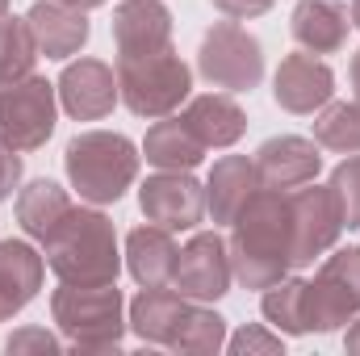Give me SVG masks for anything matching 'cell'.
<instances>
[{
  "mask_svg": "<svg viewBox=\"0 0 360 356\" xmlns=\"http://www.w3.org/2000/svg\"><path fill=\"white\" fill-rule=\"evenodd\" d=\"M231 268L243 289H269L293 272V210L289 193L281 189H256L252 201L231 222Z\"/></svg>",
  "mask_w": 360,
  "mask_h": 356,
  "instance_id": "obj_1",
  "label": "cell"
},
{
  "mask_svg": "<svg viewBox=\"0 0 360 356\" xmlns=\"http://www.w3.org/2000/svg\"><path fill=\"white\" fill-rule=\"evenodd\" d=\"M42 252H46V268L68 285H109L122 272L113 222L101 210H84V205H72L63 214V222L42 239Z\"/></svg>",
  "mask_w": 360,
  "mask_h": 356,
  "instance_id": "obj_2",
  "label": "cell"
},
{
  "mask_svg": "<svg viewBox=\"0 0 360 356\" xmlns=\"http://www.w3.org/2000/svg\"><path fill=\"white\" fill-rule=\"evenodd\" d=\"M63 168H68L72 189L80 193V201L113 205L139 180V147L113 130H84L68 143Z\"/></svg>",
  "mask_w": 360,
  "mask_h": 356,
  "instance_id": "obj_3",
  "label": "cell"
},
{
  "mask_svg": "<svg viewBox=\"0 0 360 356\" xmlns=\"http://www.w3.org/2000/svg\"><path fill=\"white\" fill-rule=\"evenodd\" d=\"M51 314L76 352H117L126 336V302L117 281L109 285H59L51 293Z\"/></svg>",
  "mask_w": 360,
  "mask_h": 356,
  "instance_id": "obj_4",
  "label": "cell"
},
{
  "mask_svg": "<svg viewBox=\"0 0 360 356\" xmlns=\"http://www.w3.org/2000/svg\"><path fill=\"white\" fill-rule=\"evenodd\" d=\"M117 92L134 117L160 122L188 101L193 72L172 46L151 55H117Z\"/></svg>",
  "mask_w": 360,
  "mask_h": 356,
  "instance_id": "obj_5",
  "label": "cell"
},
{
  "mask_svg": "<svg viewBox=\"0 0 360 356\" xmlns=\"http://www.w3.org/2000/svg\"><path fill=\"white\" fill-rule=\"evenodd\" d=\"M360 314V248H340L335 256H327L323 268L314 272V281H306L302 289V319L306 331H340L344 323H352Z\"/></svg>",
  "mask_w": 360,
  "mask_h": 356,
  "instance_id": "obj_6",
  "label": "cell"
},
{
  "mask_svg": "<svg viewBox=\"0 0 360 356\" xmlns=\"http://www.w3.org/2000/svg\"><path fill=\"white\" fill-rule=\"evenodd\" d=\"M197 72L210 89L252 92L264 80V46L256 34H248L235 21H218L205 30L197 51Z\"/></svg>",
  "mask_w": 360,
  "mask_h": 356,
  "instance_id": "obj_7",
  "label": "cell"
},
{
  "mask_svg": "<svg viewBox=\"0 0 360 356\" xmlns=\"http://www.w3.org/2000/svg\"><path fill=\"white\" fill-rule=\"evenodd\" d=\"M55 84L46 76H25L0 89V143L13 151H38L55 134Z\"/></svg>",
  "mask_w": 360,
  "mask_h": 356,
  "instance_id": "obj_8",
  "label": "cell"
},
{
  "mask_svg": "<svg viewBox=\"0 0 360 356\" xmlns=\"http://www.w3.org/2000/svg\"><path fill=\"white\" fill-rule=\"evenodd\" d=\"M289 210H293V265L306 268L335 248L344 231V214L331 184H314V180L302 189H289Z\"/></svg>",
  "mask_w": 360,
  "mask_h": 356,
  "instance_id": "obj_9",
  "label": "cell"
},
{
  "mask_svg": "<svg viewBox=\"0 0 360 356\" xmlns=\"http://www.w3.org/2000/svg\"><path fill=\"white\" fill-rule=\"evenodd\" d=\"M235 281L231 268V243L218 231H201L193 235L176 256V272H172V289L188 302H218L226 298Z\"/></svg>",
  "mask_w": 360,
  "mask_h": 356,
  "instance_id": "obj_10",
  "label": "cell"
},
{
  "mask_svg": "<svg viewBox=\"0 0 360 356\" xmlns=\"http://www.w3.org/2000/svg\"><path fill=\"white\" fill-rule=\"evenodd\" d=\"M139 210L147 222L172 235L197 231V222L205 218V184H197L188 172H155L139 184Z\"/></svg>",
  "mask_w": 360,
  "mask_h": 356,
  "instance_id": "obj_11",
  "label": "cell"
},
{
  "mask_svg": "<svg viewBox=\"0 0 360 356\" xmlns=\"http://www.w3.org/2000/svg\"><path fill=\"white\" fill-rule=\"evenodd\" d=\"M55 89H59L63 109H68L76 122H101V117H109L113 105L122 101V92H117V72H113L109 63H101V59H76V63H68Z\"/></svg>",
  "mask_w": 360,
  "mask_h": 356,
  "instance_id": "obj_12",
  "label": "cell"
},
{
  "mask_svg": "<svg viewBox=\"0 0 360 356\" xmlns=\"http://www.w3.org/2000/svg\"><path fill=\"white\" fill-rule=\"evenodd\" d=\"M272 96L289 113H319L335 96V72L323 59H314L310 51L285 55L272 76Z\"/></svg>",
  "mask_w": 360,
  "mask_h": 356,
  "instance_id": "obj_13",
  "label": "cell"
},
{
  "mask_svg": "<svg viewBox=\"0 0 360 356\" xmlns=\"http://www.w3.org/2000/svg\"><path fill=\"white\" fill-rule=\"evenodd\" d=\"M323 168V155H319V143L314 139H297V134H281L269 139L260 151H256V172L264 189H302L319 177Z\"/></svg>",
  "mask_w": 360,
  "mask_h": 356,
  "instance_id": "obj_14",
  "label": "cell"
},
{
  "mask_svg": "<svg viewBox=\"0 0 360 356\" xmlns=\"http://www.w3.org/2000/svg\"><path fill=\"white\" fill-rule=\"evenodd\" d=\"M117 55H151L172 46V13L164 0H122L113 8Z\"/></svg>",
  "mask_w": 360,
  "mask_h": 356,
  "instance_id": "obj_15",
  "label": "cell"
},
{
  "mask_svg": "<svg viewBox=\"0 0 360 356\" xmlns=\"http://www.w3.org/2000/svg\"><path fill=\"white\" fill-rule=\"evenodd\" d=\"M289 30L297 38L302 51L310 55H335L348 46V30H352V13L348 0H297Z\"/></svg>",
  "mask_w": 360,
  "mask_h": 356,
  "instance_id": "obj_16",
  "label": "cell"
},
{
  "mask_svg": "<svg viewBox=\"0 0 360 356\" xmlns=\"http://www.w3.org/2000/svg\"><path fill=\"white\" fill-rule=\"evenodd\" d=\"M256 189H260L256 160H248V155H222V160H214V168L205 177V214L218 227H231L239 218V210L252 201Z\"/></svg>",
  "mask_w": 360,
  "mask_h": 356,
  "instance_id": "obj_17",
  "label": "cell"
},
{
  "mask_svg": "<svg viewBox=\"0 0 360 356\" xmlns=\"http://www.w3.org/2000/svg\"><path fill=\"white\" fill-rule=\"evenodd\" d=\"M46 276V256H38L25 239H4L0 243V323L21 314Z\"/></svg>",
  "mask_w": 360,
  "mask_h": 356,
  "instance_id": "obj_18",
  "label": "cell"
},
{
  "mask_svg": "<svg viewBox=\"0 0 360 356\" xmlns=\"http://www.w3.org/2000/svg\"><path fill=\"white\" fill-rule=\"evenodd\" d=\"M25 21H30L34 42H38V51L46 59H72V55H80L84 42H89V34H92L89 17L80 8L59 4V0H38L25 13Z\"/></svg>",
  "mask_w": 360,
  "mask_h": 356,
  "instance_id": "obj_19",
  "label": "cell"
},
{
  "mask_svg": "<svg viewBox=\"0 0 360 356\" xmlns=\"http://www.w3.org/2000/svg\"><path fill=\"white\" fill-rule=\"evenodd\" d=\"M184 126L197 134V143L210 151V147H235L248 130V113L239 109L235 96L226 92H201L184 105Z\"/></svg>",
  "mask_w": 360,
  "mask_h": 356,
  "instance_id": "obj_20",
  "label": "cell"
},
{
  "mask_svg": "<svg viewBox=\"0 0 360 356\" xmlns=\"http://www.w3.org/2000/svg\"><path fill=\"white\" fill-rule=\"evenodd\" d=\"M176 239L172 231L147 222V227H134L126 235V268L130 276L143 285V289H160V285H172V272H176Z\"/></svg>",
  "mask_w": 360,
  "mask_h": 356,
  "instance_id": "obj_21",
  "label": "cell"
},
{
  "mask_svg": "<svg viewBox=\"0 0 360 356\" xmlns=\"http://www.w3.org/2000/svg\"><path fill=\"white\" fill-rule=\"evenodd\" d=\"M143 155H147V164L160 168V172H193V168L205 160V147H201L197 134L184 126V117L168 113V117H160V122L147 130Z\"/></svg>",
  "mask_w": 360,
  "mask_h": 356,
  "instance_id": "obj_22",
  "label": "cell"
},
{
  "mask_svg": "<svg viewBox=\"0 0 360 356\" xmlns=\"http://www.w3.org/2000/svg\"><path fill=\"white\" fill-rule=\"evenodd\" d=\"M188 298H180L172 285H160V289H143L134 302H130V331L143 340V344H155V348H168L172 344V331H176L180 314H184Z\"/></svg>",
  "mask_w": 360,
  "mask_h": 356,
  "instance_id": "obj_23",
  "label": "cell"
},
{
  "mask_svg": "<svg viewBox=\"0 0 360 356\" xmlns=\"http://www.w3.org/2000/svg\"><path fill=\"white\" fill-rule=\"evenodd\" d=\"M76 201L68 197V189L63 184H55V180H30L21 193H17V222H21V231L30 235V239H46L59 222H63V214L72 210Z\"/></svg>",
  "mask_w": 360,
  "mask_h": 356,
  "instance_id": "obj_24",
  "label": "cell"
},
{
  "mask_svg": "<svg viewBox=\"0 0 360 356\" xmlns=\"http://www.w3.org/2000/svg\"><path fill=\"white\" fill-rule=\"evenodd\" d=\"M172 352H188V356H210L226 348V319L218 310H210L205 302H188L180 314L176 331H172Z\"/></svg>",
  "mask_w": 360,
  "mask_h": 356,
  "instance_id": "obj_25",
  "label": "cell"
},
{
  "mask_svg": "<svg viewBox=\"0 0 360 356\" xmlns=\"http://www.w3.org/2000/svg\"><path fill=\"white\" fill-rule=\"evenodd\" d=\"M38 42H34V30L25 17H0V89L4 84H17L25 76H34V63H38Z\"/></svg>",
  "mask_w": 360,
  "mask_h": 356,
  "instance_id": "obj_26",
  "label": "cell"
},
{
  "mask_svg": "<svg viewBox=\"0 0 360 356\" xmlns=\"http://www.w3.org/2000/svg\"><path fill=\"white\" fill-rule=\"evenodd\" d=\"M314 143L340 155L360 151V101H327L314 117Z\"/></svg>",
  "mask_w": 360,
  "mask_h": 356,
  "instance_id": "obj_27",
  "label": "cell"
},
{
  "mask_svg": "<svg viewBox=\"0 0 360 356\" xmlns=\"http://www.w3.org/2000/svg\"><path fill=\"white\" fill-rule=\"evenodd\" d=\"M302 289H306V281H302V276H285V281L269 285V289H264V298H260L264 319H269L281 336H306V319H302Z\"/></svg>",
  "mask_w": 360,
  "mask_h": 356,
  "instance_id": "obj_28",
  "label": "cell"
},
{
  "mask_svg": "<svg viewBox=\"0 0 360 356\" xmlns=\"http://www.w3.org/2000/svg\"><path fill=\"white\" fill-rule=\"evenodd\" d=\"M331 193H335V201H340V214H344V227L348 231H356L360 227V151L356 155H348L335 172H331Z\"/></svg>",
  "mask_w": 360,
  "mask_h": 356,
  "instance_id": "obj_29",
  "label": "cell"
},
{
  "mask_svg": "<svg viewBox=\"0 0 360 356\" xmlns=\"http://www.w3.org/2000/svg\"><path fill=\"white\" fill-rule=\"evenodd\" d=\"M226 352H235V356H252V352L276 356V352H285V340H281V331H264V327H239V331L226 340Z\"/></svg>",
  "mask_w": 360,
  "mask_h": 356,
  "instance_id": "obj_30",
  "label": "cell"
},
{
  "mask_svg": "<svg viewBox=\"0 0 360 356\" xmlns=\"http://www.w3.org/2000/svg\"><path fill=\"white\" fill-rule=\"evenodd\" d=\"M4 352L8 356H21V352H42V356H55L63 352V344L46 331V327H21L4 340Z\"/></svg>",
  "mask_w": 360,
  "mask_h": 356,
  "instance_id": "obj_31",
  "label": "cell"
},
{
  "mask_svg": "<svg viewBox=\"0 0 360 356\" xmlns=\"http://www.w3.org/2000/svg\"><path fill=\"white\" fill-rule=\"evenodd\" d=\"M226 21H252V17H264L276 0H210Z\"/></svg>",
  "mask_w": 360,
  "mask_h": 356,
  "instance_id": "obj_32",
  "label": "cell"
},
{
  "mask_svg": "<svg viewBox=\"0 0 360 356\" xmlns=\"http://www.w3.org/2000/svg\"><path fill=\"white\" fill-rule=\"evenodd\" d=\"M21 172H25L21 151H13V147H4V143H0V201H8V197H13V189L21 184Z\"/></svg>",
  "mask_w": 360,
  "mask_h": 356,
  "instance_id": "obj_33",
  "label": "cell"
},
{
  "mask_svg": "<svg viewBox=\"0 0 360 356\" xmlns=\"http://www.w3.org/2000/svg\"><path fill=\"white\" fill-rule=\"evenodd\" d=\"M344 348L352 356H360V314L352 319V327H348V336H344Z\"/></svg>",
  "mask_w": 360,
  "mask_h": 356,
  "instance_id": "obj_34",
  "label": "cell"
},
{
  "mask_svg": "<svg viewBox=\"0 0 360 356\" xmlns=\"http://www.w3.org/2000/svg\"><path fill=\"white\" fill-rule=\"evenodd\" d=\"M348 80H352V92H356V101H360V51L352 55V63H348Z\"/></svg>",
  "mask_w": 360,
  "mask_h": 356,
  "instance_id": "obj_35",
  "label": "cell"
},
{
  "mask_svg": "<svg viewBox=\"0 0 360 356\" xmlns=\"http://www.w3.org/2000/svg\"><path fill=\"white\" fill-rule=\"evenodd\" d=\"M59 4H68V8H80V13H89V8L105 4V0H59Z\"/></svg>",
  "mask_w": 360,
  "mask_h": 356,
  "instance_id": "obj_36",
  "label": "cell"
},
{
  "mask_svg": "<svg viewBox=\"0 0 360 356\" xmlns=\"http://www.w3.org/2000/svg\"><path fill=\"white\" fill-rule=\"evenodd\" d=\"M348 13H352V25L360 30V0H352V4H348Z\"/></svg>",
  "mask_w": 360,
  "mask_h": 356,
  "instance_id": "obj_37",
  "label": "cell"
},
{
  "mask_svg": "<svg viewBox=\"0 0 360 356\" xmlns=\"http://www.w3.org/2000/svg\"><path fill=\"white\" fill-rule=\"evenodd\" d=\"M4 13H8V0H0V17H4Z\"/></svg>",
  "mask_w": 360,
  "mask_h": 356,
  "instance_id": "obj_38",
  "label": "cell"
}]
</instances>
